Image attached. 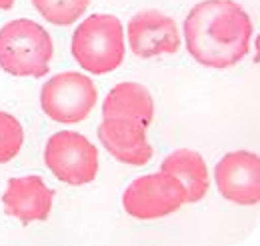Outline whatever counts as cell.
Here are the masks:
<instances>
[{
	"mask_svg": "<svg viewBox=\"0 0 260 246\" xmlns=\"http://www.w3.org/2000/svg\"><path fill=\"white\" fill-rule=\"evenodd\" d=\"M254 26L250 16L234 0L198 2L184 20L188 54L214 70L236 66L250 50Z\"/></svg>",
	"mask_w": 260,
	"mask_h": 246,
	"instance_id": "obj_1",
	"label": "cell"
},
{
	"mask_svg": "<svg viewBox=\"0 0 260 246\" xmlns=\"http://www.w3.org/2000/svg\"><path fill=\"white\" fill-rule=\"evenodd\" d=\"M54 56L50 34L38 22L16 18L0 28V68L12 76L40 78Z\"/></svg>",
	"mask_w": 260,
	"mask_h": 246,
	"instance_id": "obj_2",
	"label": "cell"
},
{
	"mask_svg": "<svg viewBox=\"0 0 260 246\" xmlns=\"http://www.w3.org/2000/svg\"><path fill=\"white\" fill-rule=\"evenodd\" d=\"M126 54L122 22L112 14H92L72 34V58L90 74L116 70Z\"/></svg>",
	"mask_w": 260,
	"mask_h": 246,
	"instance_id": "obj_3",
	"label": "cell"
},
{
	"mask_svg": "<svg viewBox=\"0 0 260 246\" xmlns=\"http://www.w3.org/2000/svg\"><path fill=\"white\" fill-rule=\"evenodd\" d=\"M98 102V88L82 72H60L40 90V106L54 122H82Z\"/></svg>",
	"mask_w": 260,
	"mask_h": 246,
	"instance_id": "obj_4",
	"label": "cell"
},
{
	"mask_svg": "<svg viewBox=\"0 0 260 246\" xmlns=\"http://www.w3.org/2000/svg\"><path fill=\"white\" fill-rule=\"evenodd\" d=\"M44 164L60 182L90 184L98 174V150L84 134L60 130L44 146Z\"/></svg>",
	"mask_w": 260,
	"mask_h": 246,
	"instance_id": "obj_5",
	"label": "cell"
},
{
	"mask_svg": "<svg viewBox=\"0 0 260 246\" xmlns=\"http://www.w3.org/2000/svg\"><path fill=\"white\" fill-rule=\"evenodd\" d=\"M184 204V190L180 182L166 174H144L134 178L122 194V208L138 220H156L176 212Z\"/></svg>",
	"mask_w": 260,
	"mask_h": 246,
	"instance_id": "obj_6",
	"label": "cell"
},
{
	"mask_svg": "<svg viewBox=\"0 0 260 246\" xmlns=\"http://www.w3.org/2000/svg\"><path fill=\"white\" fill-rule=\"evenodd\" d=\"M218 192L236 204L252 206L260 200V160L250 150H234L220 158L214 170Z\"/></svg>",
	"mask_w": 260,
	"mask_h": 246,
	"instance_id": "obj_7",
	"label": "cell"
},
{
	"mask_svg": "<svg viewBox=\"0 0 260 246\" xmlns=\"http://www.w3.org/2000/svg\"><path fill=\"white\" fill-rule=\"evenodd\" d=\"M128 44L138 58L170 56L180 50V30L170 16L142 10L130 18Z\"/></svg>",
	"mask_w": 260,
	"mask_h": 246,
	"instance_id": "obj_8",
	"label": "cell"
},
{
	"mask_svg": "<svg viewBox=\"0 0 260 246\" xmlns=\"http://www.w3.org/2000/svg\"><path fill=\"white\" fill-rule=\"evenodd\" d=\"M98 138L110 156L130 166H144L154 156L146 126L136 120L104 118L98 126Z\"/></svg>",
	"mask_w": 260,
	"mask_h": 246,
	"instance_id": "obj_9",
	"label": "cell"
},
{
	"mask_svg": "<svg viewBox=\"0 0 260 246\" xmlns=\"http://www.w3.org/2000/svg\"><path fill=\"white\" fill-rule=\"evenodd\" d=\"M52 190L40 176H18L12 178L4 194L2 206L8 216L18 218L20 222H40L46 220L52 210Z\"/></svg>",
	"mask_w": 260,
	"mask_h": 246,
	"instance_id": "obj_10",
	"label": "cell"
},
{
	"mask_svg": "<svg viewBox=\"0 0 260 246\" xmlns=\"http://www.w3.org/2000/svg\"><path fill=\"white\" fill-rule=\"evenodd\" d=\"M160 170L174 176L180 182L184 190V204L198 202L206 196L208 186H210V176H208L204 158L196 150H188V148L174 150L162 160Z\"/></svg>",
	"mask_w": 260,
	"mask_h": 246,
	"instance_id": "obj_11",
	"label": "cell"
},
{
	"mask_svg": "<svg viewBox=\"0 0 260 246\" xmlns=\"http://www.w3.org/2000/svg\"><path fill=\"white\" fill-rule=\"evenodd\" d=\"M102 114L104 118H128L148 126L154 118L152 94L138 82H120L106 94Z\"/></svg>",
	"mask_w": 260,
	"mask_h": 246,
	"instance_id": "obj_12",
	"label": "cell"
},
{
	"mask_svg": "<svg viewBox=\"0 0 260 246\" xmlns=\"http://www.w3.org/2000/svg\"><path fill=\"white\" fill-rule=\"evenodd\" d=\"M32 4L46 22L54 26H68L86 12L90 0H32Z\"/></svg>",
	"mask_w": 260,
	"mask_h": 246,
	"instance_id": "obj_13",
	"label": "cell"
},
{
	"mask_svg": "<svg viewBox=\"0 0 260 246\" xmlns=\"http://www.w3.org/2000/svg\"><path fill=\"white\" fill-rule=\"evenodd\" d=\"M24 142V130L12 114L0 110V164L10 162L20 152Z\"/></svg>",
	"mask_w": 260,
	"mask_h": 246,
	"instance_id": "obj_14",
	"label": "cell"
},
{
	"mask_svg": "<svg viewBox=\"0 0 260 246\" xmlns=\"http://www.w3.org/2000/svg\"><path fill=\"white\" fill-rule=\"evenodd\" d=\"M14 2H16V0H0V10H8V8H12Z\"/></svg>",
	"mask_w": 260,
	"mask_h": 246,
	"instance_id": "obj_15",
	"label": "cell"
}]
</instances>
